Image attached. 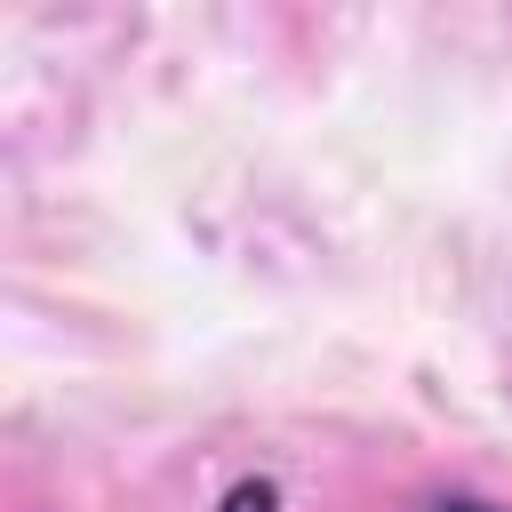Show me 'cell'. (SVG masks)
I'll return each mask as SVG.
<instances>
[{
	"label": "cell",
	"mask_w": 512,
	"mask_h": 512,
	"mask_svg": "<svg viewBox=\"0 0 512 512\" xmlns=\"http://www.w3.org/2000/svg\"><path fill=\"white\" fill-rule=\"evenodd\" d=\"M272 504H280V496H272V480H240V488H232L216 512H272Z\"/></svg>",
	"instance_id": "6da1fadb"
},
{
	"label": "cell",
	"mask_w": 512,
	"mask_h": 512,
	"mask_svg": "<svg viewBox=\"0 0 512 512\" xmlns=\"http://www.w3.org/2000/svg\"><path fill=\"white\" fill-rule=\"evenodd\" d=\"M432 512H496V504H472V496H448V504H432Z\"/></svg>",
	"instance_id": "7a4b0ae2"
}]
</instances>
